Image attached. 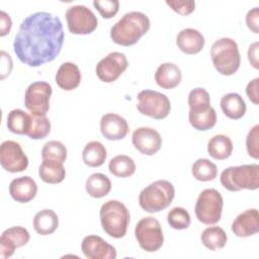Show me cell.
I'll return each instance as SVG.
<instances>
[{
  "label": "cell",
  "mask_w": 259,
  "mask_h": 259,
  "mask_svg": "<svg viewBox=\"0 0 259 259\" xmlns=\"http://www.w3.org/2000/svg\"><path fill=\"white\" fill-rule=\"evenodd\" d=\"M207 152L214 160H225L232 155L233 142L226 135H215L207 143Z\"/></svg>",
  "instance_id": "obj_26"
},
{
  "label": "cell",
  "mask_w": 259,
  "mask_h": 259,
  "mask_svg": "<svg viewBox=\"0 0 259 259\" xmlns=\"http://www.w3.org/2000/svg\"><path fill=\"white\" fill-rule=\"evenodd\" d=\"M85 188L89 196L93 198H101L110 192L111 181L102 173H93L87 178Z\"/></svg>",
  "instance_id": "obj_27"
},
{
  "label": "cell",
  "mask_w": 259,
  "mask_h": 259,
  "mask_svg": "<svg viewBox=\"0 0 259 259\" xmlns=\"http://www.w3.org/2000/svg\"><path fill=\"white\" fill-rule=\"evenodd\" d=\"M223 113L231 119H240L246 113L247 106L243 97L238 93H227L220 101Z\"/></svg>",
  "instance_id": "obj_23"
},
{
  "label": "cell",
  "mask_w": 259,
  "mask_h": 259,
  "mask_svg": "<svg viewBox=\"0 0 259 259\" xmlns=\"http://www.w3.org/2000/svg\"><path fill=\"white\" fill-rule=\"evenodd\" d=\"M32 225L37 234L47 236L53 234L57 230L59 226V219L53 209L45 208L35 213Z\"/></svg>",
  "instance_id": "obj_25"
},
{
  "label": "cell",
  "mask_w": 259,
  "mask_h": 259,
  "mask_svg": "<svg viewBox=\"0 0 259 259\" xmlns=\"http://www.w3.org/2000/svg\"><path fill=\"white\" fill-rule=\"evenodd\" d=\"M100 223L103 231L111 238H123L130 224V211L120 201L111 199L103 203L99 211Z\"/></svg>",
  "instance_id": "obj_3"
},
{
  "label": "cell",
  "mask_w": 259,
  "mask_h": 259,
  "mask_svg": "<svg viewBox=\"0 0 259 259\" xmlns=\"http://www.w3.org/2000/svg\"><path fill=\"white\" fill-rule=\"evenodd\" d=\"M189 110L198 111L210 106V97L208 92L201 87L192 89L188 94Z\"/></svg>",
  "instance_id": "obj_37"
},
{
  "label": "cell",
  "mask_w": 259,
  "mask_h": 259,
  "mask_svg": "<svg viewBox=\"0 0 259 259\" xmlns=\"http://www.w3.org/2000/svg\"><path fill=\"white\" fill-rule=\"evenodd\" d=\"M248 60L252 67L256 70L259 69V63H258V41H255L250 45L248 50Z\"/></svg>",
  "instance_id": "obj_44"
},
{
  "label": "cell",
  "mask_w": 259,
  "mask_h": 259,
  "mask_svg": "<svg viewBox=\"0 0 259 259\" xmlns=\"http://www.w3.org/2000/svg\"><path fill=\"white\" fill-rule=\"evenodd\" d=\"M100 132L109 141H118L126 137L128 133L127 121L116 113H105L100 119Z\"/></svg>",
  "instance_id": "obj_17"
},
{
  "label": "cell",
  "mask_w": 259,
  "mask_h": 259,
  "mask_svg": "<svg viewBox=\"0 0 259 259\" xmlns=\"http://www.w3.org/2000/svg\"><path fill=\"white\" fill-rule=\"evenodd\" d=\"M42 160H56L64 163L67 159V148L60 141H49L41 149Z\"/></svg>",
  "instance_id": "obj_35"
},
{
  "label": "cell",
  "mask_w": 259,
  "mask_h": 259,
  "mask_svg": "<svg viewBox=\"0 0 259 259\" xmlns=\"http://www.w3.org/2000/svg\"><path fill=\"white\" fill-rule=\"evenodd\" d=\"M30 235L28 231L20 226L6 229L0 237V258L6 259L14 254L16 248L28 243Z\"/></svg>",
  "instance_id": "obj_15"
},
{
  "label": "cell",
  "mask_w": 259,
  "mask_h": 259,
  "mask_svg": "<svg viewBox=\"0 0 259 259\" xmlns=\"http://www.w3.org/2000/svg\"><path fill=\"white\" fill-rule=\"evenodd\" d=\"M106 149L98 141H91L86 144L82 152V159L85 165L95 168L103 165L106 160Z\"/></svg>",
  "instance_id": "obj_28"
},
{
  "label": "cell",
  "mask_w": 259,
  "mask_h": 259,
  "mask_svg": "<svg viewBox=\"0 0 259 259\" xmlns=\"http://www.w3.org/2000/svg\"><path fill=\"white\" fill-rule=\"evenodd\" d=\"M223 205V196L217 189H203L195 202V215L197 220L204 225H214L219 223L222 218Z\"/></svg>",
  "instance_id": "obj_7"
},
{
  "label": "cell",
  "mask_w": 259,
  "mask_h": 259,
  "mask_svg": "<svg viewBox=\"0 0 259 259\" xmlns=\"http://www.w3.org/2000/svg\"><path fill=\"white\" fill-rule=\"evenodd\" d=\"M192 176L201 182L211 181L218 175V167L210 160L205 158L197 159L191 166Z\"/></svg>",
  "instance_id": "obj_33"
},
{
  "label": "cell",
  "mask_w": 259,
  "mask_h": 259,
  "mask_svg": "<svg viewBox=\"0 0 259 259\" xmlns=\"http://www.w3.org/2000/svg\"><path fill=\"white\" fill-rule=\"evenodd\" d=\"M258 23H259V9L258 7H254L251 10H249L246 15V24L250 30H252L254 33H258L259 32Z\"/></svg>",
  "instance_id": "obj_41"
},
{
  "label": "cell",
  "mask_w": 259,
  "mask_h": 259,
  "mask_svg": "<svg viewBox=\"0 0 259 259\" xmlns=\"http://www.w3.org/2000/svg\"><path fill=\"white\" fill-rule=\"evenodd\" d=\"M128 62L123 53L111 52L96 65L95 72L100 81L111 83L127 69Z\"/></svg>",
  "instance_id": "obj_12"
},
{
  "label": "cell",
  "mask_w": 259,
  "mask_h": 259,
  "mask_svg": "<svg viewBox=\"0 0 259 259\" xmlns=\"http://www.w3.org/2000/svg\"><path fill=\"white\" fill-rule=\"evenodd\" d=\"M166 4L181 15H188L195 9V2L192 0H167Z\"/></svg>",
  "instance_id": "obj_40"
},
{
  "label": "cell",
  "mask_w": 259,
  "mask_h": 259,
  "mask_svg": "<svg viewBox=\"0 0 259 259\" xmlns=\"http://www.w3.org/2000/svg\"><path fill=\"white\" fill-rule=\"evenodd\" d=\"M52 86L45 81L31 83L24 93V105L33 115H46L50 108Z\"/></svg>",
  "instance_id": "obj_10"
},
{
  "label": "cell",
  "mask_w": 259,
  "mask_h": 259,
  "mask_svg": "<svg viewBox=\"0 0 259 259\" xmlns=\"http://www.w3.org/2000/svg\"><path fill=\"white\" fill-rule=\"evenodd\" d=\"M37 192L35 181L29 176H20L9 184V194L17 202L26 203L32 200Z\"/></svg>",
  "instance_id": "obj_19"
},
{
  "label": "cell",
  "mask_w": 259,
  "mask_h": 259,
  "mask_svg": "<svg viewBox=\"0 0 259 259\" xmlns=\"http://www.w3.org/2000/svg\"><path fill=\"white\" fill-rule=\"evenodd\" d=\"M64 163L56 160H42L38 168L39 178L49 184L61 183L66 176Z\"/></svg>",
  "instance_id": "obj_24"
},
{
  "label": "cell",
  "mask_w": 259,
  "mask_h": 259,
  "mask_svg": "<svg viewBox=\"0 0 259 259\" xmlns=\"http://www.w3.org/2000/svg\"><path fill=\"white\" fill-rule=\"evenodd\" d=\"M64 44V30L60 18L52 13L38 11L23 19L14 37L13 51L18 60L29 66L39 67L52 62Z\"/></svg>",
  "instance_id": "obj_1"
},
{
  "label": "cell",
  "mask_w": 259,
  "mask_h": 259,
  "mask_svg": "<svg viewBox=\"0 0 259 259\" xmlns=\"http://www.w3.org/2000/svg\"><path fill=\"white\" fill-rule=\"evenodd\" d=\"M81 78V72L78 66L72 62H66L59 67L55 79L61 89L71 91L79 86Z\"/></svg>",
  "instance_id": "obj_21"
},
{
  "label": "cell",
  "mask_w": 259,
  "mask_h": 259,
  "mask_svg": "<svg viewBox=\"0 0 259 259\" xmlns=\"http://www.w3.org/2000/svg\"><path fill=\"white\" fill-rule=\"evenodd\" d=\"M150 29L149 17L140 11L125 13L110 29V38L116 45L130 47L136 45Z\"/></svg>",
  "instance_id": "obj_2"
},
{
  "label": "cell",
  "mask_w": 259,
  "mask_h": 259,
  "mask_svg": "<svg viewBox=\"0 0 259 259\" xmlns=\"http://www.w3.org/2000/svg\"><path fill=\"white\" fill-rule=\"evenodd\" d=\"M167 222L175 230H185L190 226L191 219L189 212L184 207L176 206L169 210Z\"/></svg>",
  "instance_id": "obj_36"
},
{
  "label": "cell",
  "mask_w": 259,
  "mask_h": 259,
  "mask_svg": "<svg viewBox=\"0 0 259 259\" xmlns=\"http://www.w3.org/2000/svg\"><path fill=\"white\" fill-rule=\"evenodd\" d=\"M135 237L139 246L146 252H156L164 243L161 224L154 217H146L138 222L135 228Z\"/></svg>",
  "instance_id": "obj_8"
},
{
  "label": "cell",
  "mask_w": 259,
  "mask_h": 259,
  "mask_svg": "<svg viewBox=\"0 0 259 259\" xmlns=\"http://www.w3.org/2000/svg\"><path fill=\"white\" fill-rule=\"evenodd\" d=\"M210 57L215 70L224 76L235 74L241 64L238 45L231 37L217 39L211 46Z\"/></svg>",
  "instance_id": "obj_5"
},
{
  "label": "cell",
  "mask_w": 259,
  "mask_h": 259,
  "mask_svg": "<svg viewBox=\"0 0 259 259\" xmlns=\"http://www.w3.org/2000/svg\"><path fill=\"white\" fill-rule=\"evenodd\" d=\"M132 143L140 153L152 156L161 149L162 138L155 128L142 126L134 131Z\"/></svg>",
  "instance_id": "obj_14"
},
{
  "label": "cell",
  "mask_w": 259,
  "mask_h": 259,
  "mask_svg": "<svg viewBox=\"0 0 259 259\" xmlns=\"http://www.w3.org/2000/svg\"><path fill=\"white\" fill-rule=\"evenodd\" d=\"M258 82L259 78H255L251 80L246 87V94L248 98L254 103L258 104L259 103V96H258Z\"/></svg>",
  "instance_id": "obj_42"
},
{
  "label": "cell",
  "mask_w": 259,
  "mask_h": 259,
  "mask_svg": "<svg viewBox=\"0 0 259 259\" xmlns=\"http://www.w3.org/2000/svg\"><path fill=\"white\" fill-rule=\"evenodd\" d=\"M137 166L135 161L126 155H117L113 157L108 164L109 172L120 178L132 176L136 172Z\"/></svg>",
  "instance_id": "obj_32"
},
{
  "label": "cell",
  "mask_w": 259,
  "mask_h": 259,
  "mask_svg": "<svg viewBox=\"0 0 259 259\" xmlns=\"http://www.w3.org/2000/svg\"><path fill=\"white\" fill-rule=\"evenodd\" d=\"M175 188L168 180H157L146 186L139 194V204L147 212H159L173 201Z\"/></svg>",
  "instance_id": "obj_4"
},
{
  "label": "cell",
  "mask_w": 259,
  "mask_h": 259,
  "mask_svg": "<svg viewBox=\"0 0 259 259\" xmlns=\"http://www.w3.org/2000/svg\"><path fill=\"white\" fill-rule=\"evenodd\" d=\"M200 241L202 245L210 251L222 249L226 246L228 236L224 229L221 227H208L200 235Z\"/></svg>",
  "instance_id": "obj_30"
},
{
  "label": "cell",
  "mask_w": 259,
  "mask_h": 259,
  "mask_svg": "<svg viewBox=\"0 0 259 259\" xmlns=\"http://www.w3.org/2000/svg\"><path fill=\"white\" fill-rule=\"evenodd\" d=\"M188 120L192 127L197 131H208L217 123V113L213 107L209 106L206 109L192 111L189 110Z\"/></svg>",
  "instance_id": "obj_29"
},
{
  "label": "cell",
  "mask_w": 259,
  "mask_h": 259,
  "mask_svg": "<svg viewBox=\"0 0 259 259\" xmlns=\"http://www.w3.org/2000/svg\"><path fill=\"white\" fill-rule=\"evenodd\" d=\"M178 49L187 55L198 54L204 47L203 35L194 28H184L176 36Z\"/></svg>",
  "instance_id": "obj_20"
},
{
  "label": "cell",
  "mask_w": 259,
  "mask_h": 259,
  "mask_svg": "<svg viewBox=\"0 0 259 259\" xmlns=\"http://www.w3.org/2000/svg\"><path fill=\"white\" fill-rule=\"evenodd\" d=\"M31 115L30 127L27 136L31 140L45 139L51 132V121L46 115Z\"/></svg>",
  "instance_id": "obj_34"
},
{
  "label": "cell",
  "mask_w": 259,
  "mask_h": 259,
  "mask_svg": "<svg viewBox=\"0 0 259 259\" xmlns=\"http://www.w3.org/2000/svg\"><path fill=\"white\" fill-rule=\"evenodd\" d=\"M81 251L88 259H115V248L97 235L86 236L81 243Z\"/></svg>",
  "instance_id": "obj_16"
},
{
  "label": "cell",
  "mask_w": 259,
  "mask_h": 259,
  "mask_svg": "<svg viewBox=\"0 0 259 259\" xmlns=\"http://www.w3.org/2000/svg\"><path fill=\"white\" fill-rule=\"evenodd\" d=\"M0 164L7 172L18 173L27 168L28 158L17 142L8 140L1 144Z\"/></svg>",
  "instance_id": "obj_13"
},
{
  "label": "cell",
  "mask_w": 259,
  "mask_h": 259,
  "mask_svg": "<svg viewBox=\"0 0 259 259\" xmlns=\"http://www.w3.org/2000/svg\"><path fill=\"white\" fill-rule=\"evenodd\" d=\"M12 26L10 16L3 10L0 11V35L5 36L9 33Z\"/></svg>",
  "instance_id": "obj_43"
},
{
  "label": "cell",
  "mask_w": 259,
  "mask_h": 259,
  "mask_svg": "<svg viewBox=\"0 0 259 259\" xmlns=\"http://www.w3.org/2000/svg\"><path fill=\"white\" fill-rule=\"evenodd\" d=\"M222 185L229 191L256 190L259 187V166L245 164L224 169L220 175Z\"/></svg>",
  "instance_id": "obj_6"
},
{
  "label": "cell",
  "mask_w": 259,
  "mask_h": 259,
  "mask_svg": "<svg viewBox=\"0 0 259 259\" xmlns=\"http://www.w3.org/2000/svg\"><path fill=\"white\" fill-rule=\"evenodd\" d=\"M259 125L255 124L247 134L246 149L250 157L255 160L259 159Z\"/></svg>",
  "instance_id": "obj_39"
},
{
  "label": "cell",
  "mask_w": 259,
  "mask_h": 259,
  "mask_svg": "<svg viewBox=\"0 0 259 259\" xmlns=\"http://www.w3.org/2000/svg\"><path fill=\"white\" fill-rule=\"evenodd\" d=\"M68 29L73 34H89L98 25L95 14L85 5H73L66 11Z\"/></svg>",
  "instance_id": "obj_11"
},
{
  "label": "cell",
  "mask_w": 259,
  "mask_h": 259,
  "mask_svg": "<svg viewBox=\"0 0 259 259\" xmlns=\"http://www.w3.org/2000/svg\"><path fill=\"white\" fill-rule=\"evenodd\" d=\"M232 232L239 238L251 237L259 232V214L257 208H249L240 214L232 223Z\"/></svg>",
  "instance_id": "obj_18"
},
{
  "label": "cell",
  "mask_w": 259,
  "mask_h": 259,
  "mask_svg": "<svg viewBox=\"0 0 259 259\" xmlns=\"http://www.w3.org/2000/svg\"><path fill=\"white\" fill-rule=\"evenodd\" d=\"M31 122V115L16 108L9 111L7 115V127L16 135H27Z\"/></svg>",
  "instance_id": "obj_31"
},
{
  "label": "cell",
  "mask_w": 259,
  "mask_h": 259,
  "mask_svg": "<svg viewBox=\"0 0 259 259\" xmlns=\"http://www.w3.org/2000/svg\"><path fill=\"white\" fill-rule=\"evenodd\" d=\"M137 109L143 115L150 116L155 119H163L168 116L171 110L169 98L155 90H142L138 94Z\"/></svg>",
  "instance_id": "obj_9"
},
{
  "label": "cell",
  "mask_w": 259,
  "mask_h": 259,
  "mask_svg": "<svg viewBox=\"0 0 259 259\" xmlns=\"http://www.w3.org/2000/svg\"><path fill=\"white\" fill-rule=\"evenodd\" d=\"M93 6L105 19L112 18L119 10V2L117 0H95L93 1Z\"/></svg>",
  "instance_id": "obj_38"
},
{
  "label": "cell",
  "mask_w": 259,
  "mask_h": 259,
  "mask_svg": "<svg viewBox=\"0 0 259 259\" xmlns=\"http://www.w3.org/2000/svg\"><path fill=\"white\" fill-rule=\"evenodd\" d=\"M182 79L180 68L174 63L161 64L155 73V81L163 89H173L179 85Z\"/></svg>",
  "instance_id": "obj_22"
}]
</instances>
